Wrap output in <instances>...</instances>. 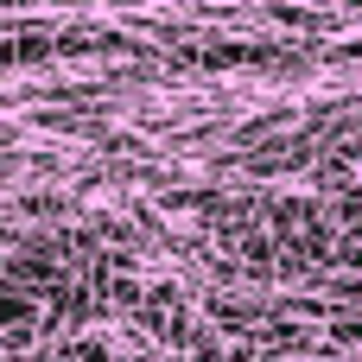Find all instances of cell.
Here are the masks:
<instances>
[{"mask_svg":"<svg viewBox=\"0 0 362 362\" xmlns=\"http://www.w3.org/2000/svg\"><path fill=\"white\" fill-rule=\"evenodd\" d=\"M362 337V318H344V325H337V344H356Z\"/></svg>","mask_w":362,"mask_h":362,"instance_id":"3957f363","label":"cell"},{"mask_svg":"<svg viewBox=\"0 0 362 362\" xmlns=\"http://www.w3.org/2000/svg\"><path fill=\"white\" fill-rule=\"evenodd\" d=\"M25 318H38L32 293H19V286H0V331H25Z\"/></svg>","mask_w":362,"mask_h":362,"instance_id":"6da1fadb","label":"cell"},{"mask_svg":"<svg viewBox=\"0 0 362 362\" xmlns=\"http://www.w3.org/2000/svg\"><path fill=\"white\" fill-rule=\"evenodd\" d=\"M45 51H51V38H19V57H25V64H38Z\"/></svg>","mask_w":362,"mask_h":362,"instance_id":"7a4b0ae2","label":"cell"}]
</instances>
